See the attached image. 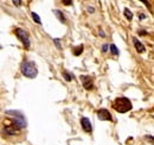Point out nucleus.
<instances>
[{"label": "nucleus", "instance_id": "obj_3", "mask_svg": "<svg viewBox=\"0 0 154 145\" xmlns=\"http://www.w3.org/2000/svg\"><path fill=\"white\" fill-rule=\"evenodd\" d=\"M14 34H16L17 38L19 39L21 43H23L24 48H25V49H30V47H31V40H30V36H29V34H27L25 30L20 29V27H17V29H16Z\"/></svg>", "mask_w": 154, "mask_h": 145}, {"label": "nucleus", "instance_id": "obj_10", "mask_svg": "<svg viewBox=\"0 0 154 145\" xmlns=\"http://www.w3.org/2000/svg\"><path fill=\"white\" fill-rule=\"evenodd\" d=\"M31 18L32 20L35 21V23H37V24H42V20H40V17L38 16V13H36V12H31Z\"/></svg>", "mask_w": 154, "mask_h": 145}, {"label": "nucleus", "instance_id": "obj_19", "mask_svg": "<svg viewBox=\"0 0 154 145\" xmlns=\"http://www.w3.org/2000/svg\"><path fill=\"white\" fill-rule=\"evenodd\" d=\"M87 11H88L89 13H93V12H95V8H94V7H90V6H88V7H87Z\"/></svg>", "mask_w": 154, "mask_h": 145}, {"label": "nucleus", "instance_id": "obj_11", "mask_svg": "<svg viewBox=\"0 0 154 145\" xmlns=\"http://www.w3.org/2000/svg\"><path fill=\"white\" fill-rule=\"evenodd\" d=\"M83 49H84V47L81 44V45H78V47H76V48H74V55L75 56H79V55L83 53Z\"/></svg>", "mask_w": 154, "mask_h": 145}, {"label": "nucleus", "instance_id": "obj_7", "mask_svg": "<svg viewBox=\"0 0 154 145\" xmlns=\"http://www.w3.org/2000/svg\"><path fill=\"white\" fill-rule=\"evenodd\" d=\"M133 44H134L135 50H136L139 54H143V53L146 51L145 45H143V44H142V42H140L136 37H133Z\"/></svg>", "mask_w": 154, "mask_h": 145}, {"label": "nucleus", "instance_id": "obj_2", "mask_svg": "<svg viewBox=\"0 0 154 145\" xmlns=\"http://www.w3.org/2000/svg\"><path fill=\"white\" fill-rule=\"evenodd\" d=\"M113 108L119 113H127V112L132 111L133 105H132V101L128 98L120 96V98H116L113 101Z\"/></svg>", "mask_w": 154, "mask_h": 145}, {"label": "nucleus", "instance_id": "obj_21", "mask_svg": "<svg viewBox=\"0 0 154 145\" xmlns=\"http://www.w3.org/2000/svg\"><path fill=\"white\" fill-rule=\"evenodd\" d=\"M98 34H100V37H102V38H104V37H106V35H104V32H103V30H101V29H100Z\"/></svg>", "mask_w": 154, "mask_h": 145}, {"label": "nucleus", "instance_id": "obj_13", "mask_svg": "<svg viewBox=\"0 0 154 145\" xmlns=\"http://www.w3.org/2000/svg\"><path fill=\"white\" fill-rule=\"evenodd\" d=\"M63 76L65 79V81H68V82H70L74 79V75H70L69 72H66V70H63Z\"/></svg>", "mask_w": 154, "mask_h": 145}, {"label": "nucleus", "instance_id": "obj_9", "mask_svg": "<svg viewBox=\"0 0 154 145\" xmlns=\"http://www.w3.org/2000/svg\"><path fill=\"white\" fill-rule=\"evenodd\" d=\"M109 50H110V54H113L114 56H119V55H120V51H119L117 47H116L114 43L109 44Z\"/></svg>", "mask_w": 154, "mask_h": 145}, {"label": "nucleus", "instance_id": "obj_5", "mask_svg": "<svg viewBox=\"0 0 154 145\" xmlns=\"http://www.w3.org/2000/svg\"><path fill=\"white\" fill-rule=\"evenodd\" d=\"M79 80L82 81V86L87 89V91H91L94 88V83H93V79L88 75H81Z\"/></svg>", "mask_w": 154, "mask_h": 145}, {"label": "nucleus", "instance_id": "obj_20", "mask_svg": "<svg viewBox=\"0 0 154 145\" xmlns=\"http://www.w3.org/2000/svg\"><path fill=\"white\" fill-rule=\"evenodd\" d=\"M147 140H149V142H152V143H154V137H152V136H146L145 137Z\"/></svg>", "mask_w": 154, "mask_h": 145}, {"label": "nucleus", "instance_id": "obj_1", "mask_svg": "<svg viewBox=\"0 0 154 145\" xmlns=\"http://www.w3.org/2000/svg\"><path fill=\"white\" fill-rule=\"evenodd\" d=\"M20 72L25 77L29 79H36L38 75V68L33 61L24 60L23 63L20 64Z\"/></svg>", "mask_w": 154, "mask_h": 145}, {"label": "nucleus", "instance_id": "obj_4", "mask_svg": "<svg viewBox=\"0 0 154 145\" xmlns=\"http://www.w3.org/2000/svg\"><path fill=\"white\" fill-rule=\"evenodd\" d=\"M96 114H97V118H98L100 120H102V121H112V120H113V117H112L110 112L107 108L97 109Z\"/></svg>", "mask_w": 154, "mask_h": 145}, {"label": "nucleus", "instance_id": "obj_8", "mask_svg": "<svg viewBox=\"0 0 154 145\" xmlns=\"http://www.w3.org/2000/svg\"><path fill=\"white\" fill-rule=\"evenodd\" d=\"M52 12H54V14L56 16V18H57L60 23H63V24L66 23V19H65V17H64V14H63L62 11H59V10H52Z\"/></svg>", "mask_w": 154, "mask_h": 145}, {"label": "nucleus", "instance_id": "obj_14", "mask_svg": "<svg viewBox=\"0 0 154 145\" xmlns=\"http://www.w3.org/2000/svg\"><path fill=\"white\" fill-rule=\"evenodd\" d=\"M54 43H55V45H56V48L57 49H62V45H60V39H58V38H55L54 39Z\"/></svg>", "mask_w": 154, "mask_h": 145}, {"label": "nucleus", "instance_id": "obj_23", "mask_svg": "<svg viewBox=\"0 0 154 145\" xmlns=\"http://www.w3.org/2000/svg\"><path fill=\"white\" fill-rule=\"evenodd\" d=\"M139 16H140V19H141V20H143V19H146V16H145L143 13H140Z\"/></svg>", "mask_w": 154, "mask_h": 145}, {"label": "nucleus", "instance_id": "obj_17", "mask_svg": "<svg viewBox=\"0 0 154 145\" xmlns=\"http://www.w3.org/2000/svg\"><path fill=\"white\" fill-rule=\"evenodd\" d=\"M62 2L65 5V6H70L72 4V0H62Z\"/></svg>", "mask_w": 154, "mask_h": 145}, {"label": "nucleus", "instance_id": "obj_22", "mask_svg": "<svg viewBox=\"0 0 154 145\" xmlns=\"http://www.w3.org/2000/svg\"><path fill=\"white\" fill-rule=\"evenodd\" d=\"M147 34V31H145V30H141V31H139V35L140 36H145Z\"/></svg>", "mask_w": 154, "mask_h": 145}, {"label": "nucleus", "instance_id": "obj_15", "mask_svg": "<svg viewBox=\"0 0 154 145\" xmlns=\"http://www.w3.org/2000/svg\"><path fill=\"white\" fill-rule=\"evenodd\" d=\"M140 1H141V2H143V4L146 5V7H147V8L149 10V11H152V7H151V4H149V2L147 1V0H140Z\"/></svg>", "mask_w": 154, "mask_h": 145}, {"label": "nucleus", "instance_id": "obj_12", "mask_svg": "<svg viewBox=\"0 0 154 145\" xmlns=\"http://www.w3.org/2000/svg\"><path fill=\"white\" fill-rule=\"evenodd\" d=\"M123 13H125V17H126V19L127 20H132L133 19V13L129 11V8H125V11H123Z\"/></svg>", "mask_w": 154, "mask_h": 145}, {"label": "nucleus", "instance_id": "obj_6", "mask_svg": "<svg viewBox=\"0 0 154 145\" xmlns=\"http://www.w3.org/2000/svg\"><path fill=\"white\" fill-rule=\"evenodd\" d=\"M81 126H82V128H83L87 133H91V132H93L91 121H90L87 117H82V118H81Z\"/></svg>", "mask_w": 154, "mask_h": 145}, {"label": "nucleus", "instance_id": "obj_16", "mask_svg": "<svg viewBox=\"0 0 154 145\" xmlns=\"http://www.w3.org/2000/svg\"><path fill=\"white\" fill-rule=\"evenodd\" d=\"M108 48H109V44H107V43L103 44L102 45V53H107L108 51Z\"/></svg>", "mask_w": 154, "mask_h": 145}, {"label": "nucleus", "instance_id": "obj_18", "mask_svg": "<svg viewBox=\"0 0 154 145\" xmlns=\"http://www.w3.org/2000/svg\"><path fill=\"white\" fill-rule=\"evenodd\" d=\"M12 2H13V5H16L17 7H19L20 5H21V0H12Z\"/></svg>", "mask_w": 154, "mask_h": 145}]
</instances>
